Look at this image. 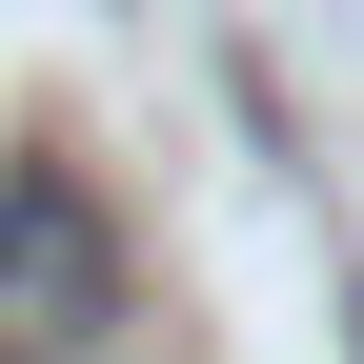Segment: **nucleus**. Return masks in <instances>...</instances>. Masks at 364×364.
Returning a JSON list of instances; mask_svg holds the SVG:
<instances>
[{
  "label": "nucleus",
  "instance_id": "1",
  "mask_svg": "<svg viewBox=\"0 0 364 364\" xmlns=\"http://www.w3.org/2000/svg\"><path fill=\"white\" fill-rule=\"evenodd\" d=\"M122 223L81 203V162H0V364H102L122 344Z\"/></svg>",
  "mask_w": 364,
  "mask_h": 364
}]
</instances>
